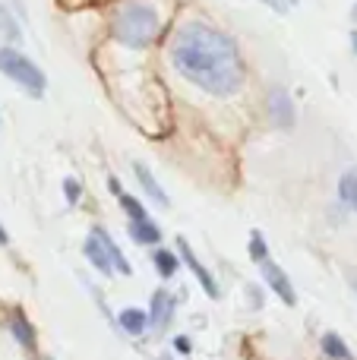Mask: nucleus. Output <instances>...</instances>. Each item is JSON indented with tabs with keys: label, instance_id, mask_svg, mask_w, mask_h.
Masks as SVG:
<instances>
[{
	"label": "nucleus",
	"instance_id": "f257e3e1",
	"mask_svg": "<svg viewBox=\"0 0 357 360\" xmlns=\"http://www.w3.org/2000/svg\"><path fill=\"white\" fill-rule=\"evenodd\" d=\"M168 54L183 79L215 98H231L247 82V63L238 41L212 22L202 19L181 22L171 32Z\"/></svg>",
	"mask_w": 357,
	"mask_h": 360
},
{
	"label": "nucleus",
	"instance_id": "f03ea898",
	"mask_svg": "<svg viewBox=\"0 0 357 360\" xmlns=\"http://www.w3.org/2000/svg\"><path fill=\"white\" fill-rule=\"evenodd\" d=\"M158 29H162L158 13L152 10L149 4H143V0H126L111 16V35L117 38L124 48H133V51L149 48V44L155 41Z\"/></svg>",
	"mask_w": 357,
	"mask_h": 360
},
{
	"label": "nucleus",
	"instance_id": "7ed1b4c3",
	"mask_svg": "<svg viewBox=\"0 0 357 360\" xmlns=\"http://www.w3.org/2000/svg\"><path fill=\"white\" fill-rule=\"evenodd\" d=\"M0 73L16 82L19 89H25L29 95H44V86H48L41 67L32 63L29 57L16 48H0Z\"/></svg>",
	"mask_w": 357,
	"mask_h": 360
},
{
	"label": "nucleus",
	"instance_id": "20e7f679",
	"mask_svg": "<svg viewBox=\"0 0 357 360\" xmlns=\"http://www.w3.org/2000/svg\"><path fill=\"white\" fill-rule=\"evenodd\" d=\"M177 256H181V262L190 269V272L196 275V281L202 285V291L209 294V297H219V285H215V278H212V272H209L206 266L200 262V256L193 253V247H190L183 237H177Z\"/></svg>",
	"mask_w": 357,
	"mask_h": 360
},
{
	"label": "nucleus",
	"instance_id": "39448f33",
	"mask_svg": "<svg viewBox=\"0 0 357 360\" xmlns=\"http://www.w3.org/2000/svg\"><path fill=\"white\" fill-rule=\"evenodd\" d=\"M263 278H266V285H269V291L275 294L285 307L297 304V291H294V285H291L288 272H285L282 266H275V262H263Z\"/></svg>",
	"mask_w": 357,
	"mask_h": 360
},
{
	"label": "nucleus",
	"instance_id": "423d86ee",
	"mask_svg": "<svg viewBox=\"0 0 357 360\" xmlns=\"http://www.w3.org/2000/svg\"><path fill=\"white\" fill-rule=\"evenodd\" d=\"M266 105H269V117L278 130H291V127H294L297 111H294V101H291V95L285 92V89H272Z\"/></svg>",
	"mask_w": 357,
	"mask_h": 360
},
{
	"label": "nucleus",
	"instance_id": "0eeeda50",
	"mask_svg": "<svg viewBox=\"0 0 357 360\" xmlns=\"http://www.w3.org/2000/svg\"><path fill=\"white\" fill-rule=\"evenodd\" d=\"M174 310H177L174 294H168L164 288H158V291L152 294V304H149V326H152V332H164V329H168L171 319H174Z\"/></svg>",
	"mask_w": 357,
	"mask_h": 360
},
{
	"label": "nucleus",
	"instance_id": "6e6552de",
	"mask_svg": "<svg viewBox=\"0 0 357 360\" xmlns=\"http://www.w3.org/2000/svg\"><path fill=\"white\" fill-rule=\"evenodd\" d=\"M82 250H86V259L92 262L95 272H101V275H114V272H117V269H114V262H111V253H108V247L101 243V237L95 234V231L86 237V247H82Z\"/></svg>",
	"mask_w": 357,
	"mask_h": 360
},
{
	"label": "nucleus",
	"instance_id": "1a4fd4ad",
	"mask_svg": "<svg viewBox=\"0 0 357 360\" xmlns=\"http://www.w3.org/2000/svg\"><path fill=\"white\" fill-rule=\"evenodd\" d=\"M10 332H13V338H16L19 345H22L29 354H35L38 351V335H35V326L29 323V316H25L22 310H13L10 313Z\"/></svg>",
	"mask_w": 357,
	"mask_h": 360
},
{
	"label": "nucleus",
	"instance_id": "9d476101",
	"mask_svg": "<svg viewBox=\"0 0 357 360\" xmlns=\"http://www.w3.org/2000/svg\"><path fill=\"white\" fill-rule=\"evenodd\" d=\"M133 171H136V180H139V186H143V190H145V196H149L152 202L158 205V209H168V202H171V199H168V193L162 190V184H158V180H155V174H152V171L145 168L143 162H136V165H133Z\"/></svg>",
	"mask_w": 357,
	"mask_h": 360
},
{
	"label": "nucleus",
	"instance_id": "9b49d317",
	"mask_svg": "<svg viewBox=\"0 0 357 360\" xmlns=\"http://www.w3.org/2000/svg\"><path fill=\"white\" fill-rule=\"evenodd\" d=\"M126 231H130V237L136 243H143V247H158V240H162V228H158L152 218H143V221H130L126 224Z\"/></svg>",
	"mask_w": 357,
	"mask_h": 360
},
{
	"label": "nucleus",
	"instance_id": "f8f14e48",
	"mask_svg": "<svg viewBox=\"0 0 357 360\" xmlns=\"http://www.w3.org/2000/svg\"><path fill=\"white\" fill-rule=\"evenodd\" d=\"M117 323L126 335H145V329H149V313L136 310V307H126V310L117 316Z\"/></svg>",
	"mask_w": 357,
	"mask_h": 360
},
{
	"label": "nucleus",
	"instance_id": "ddd939ff",
	"mask_svg": "<svg viewBox=\"0 0 357 360\" xmlns=\"http://www.w3.org/2000/svg\"><path fill=\"white\" fill-rule=\"evenodd\" d=\"M152 266H155V272L162 275V278H174L177 269H181V256L164 247H155L152 250Z\"/></svg>",
	"mask_w": 357,
	"mask_h": 360
},
{
	"label": "nucleus",
	"instance_id": "4468645a",
	"mask_svg": "<svg viewBox=\"0 0 357 360\" xmlns=\"http://www.w3.org/2000/svg\"><path fill=\"white\" fill-rule=\"evenodd\" d=\"M95 234H98V237H101V243H105V247H108V253H111V262H114V269H117V272H120V275H130V272H133V269H130V262H126L124 250H120V247H117V240H114V237H111V234H108V231H105V228H95Z\"/></svg>",
	"mask_w": 357,
	"mask_h": 360
},
{
	"label": "nucleus",
	"instance_id": "2eb2a0df",
	"mask_svg": "<svg viewBox=\"0 0 357 360\" xmlns=\"http://www.w3.org/2000/svg\"><path fill=\"white\" fill-rule=\"evenodd\" d=\"M339 199L357 212V171H345L339 180Z\"/></svg>",
	"mask_w": 357,
	"mask_h": 360
},
{
	"label": "nucleus",
	"instance_id": "dca6fc26",
	"mask_svg": "<svg viewBox=\"0 0 357 360\" xmlns=\"http://www.w3.org/2000/svg\"><path fill=\"white\" fill-rule=\"evenodd\" d=\"M323 351H326L329 360H354L351 351H348V345L342 342L335 332H326V335H323Z\"/></svg>",
	"mask_w": 357,
	"mask_h": 360
},
{
	"label": "nucleus",
	"instance_id": "f3484780",
	"mask_svg": "<svg viewBox=\"0 0 357 360\" xmlns=\"http://www.w3.org/2000/svg\"><path fill=\"white\" fill-rule=\"evenodd\" d=\"M120 209L126 212V218H130V221H143V218H149V212H145V205L139 202L136 196H120Z\"/></svg>",
	"mask_w": 357,
	"mask_h": 360
},
{
	"label": "nucleus",
	"instance_id": "a211bd4d",
	"mask_svg": "<svg viewBox=\"0 0 357 360\" xmlns=\"http://www.w3.org/2000/svg\"><path fill=\"white\" fill-rule=\"evenodd\" d=\"M250 259L259 262V266L269 262V243H266V237L259 234V231H253L250 234Z\"/></svg>",
	"mask_w": 357,
	"mask_h": 360
},
{
	"label": "nucleus",
	"instance_id": "6ab92c4d",
	"mask_svg": "<svg viewBox=\"0 0 357 360\" xmlns=\"http://www.w3.org/2000/svg\"><path fill=\"white\" fill-rule=\"evenodd\" d=\"M0 32H4L6 38H13V41H19V29H16V22L10 19V13H6L4 4H0Z\"/></svg>",
	"mask_w": 357,
	"mask_h": 360
},
{
	"label": "nucleus",
	"instance_id": "aec40b11",
	"mask_svg": "<svg viewBox=\"0 0 357 360\" xmlns=\"http://www.w3.org/2000/svg\"><path fill=\"white\" fill-rule=\"evenodd\" d=\"M63 196H67L70 205H76V202L82 199V186L76 184V177H67V180H63Z\"/></svg>",
	"mask_w": 357,
	"mask_h": 360
},
{
	"label": "nucleus",
	"instance_id": "412c9836",
	"mask_svg": "<svg viewBox=\"0 0 357 360\" xmlns=\"http://www.w3.org/2000/svg\"><path fill=\"white\" fill-rule=\"evenodd\" d=\"M108 4V0H60V6H98Z\"/></svg>",
	"mask_w": 357,
	"mask_h": 360
},
{
	"label": "nucleus",
	"instance_id": "4be33fe9",
	"mask_svg": "<svg viewBox=\"0 0 357 360\" xmlns=\"http://www.w3.org/2000/svg\"><path fill=\"white\" fill-rule=\"evenodd\" d=\"M174 348H177V351H181V354H190V338H187V335L174 338Z\"/></svg>",
	"mask_w": 357,
	"mask_h": 360
},
{
	"label": "nucleus",
	"instance_id": "5701e85b",
	"mask_svg": "<svg viewBox=\"0 0 357 360\" xmlns=\"http://www.w3.org/2000/svg\"><path fill=\"white\" fill-rule=\"evenodd\" d=\"M6 243H10V234H6L4 224H0V247H6Z\"/></svg>",
	"mask_w": 357,
	"mask_h": 360
},
{
	"label": "nucleus",
	"instance_id": "b1692460",
	"mask_svg": "<svg viewBox=\"0 0 357 360\" xmlns=\"http://www.w3.org/2000/svg\"><path fill=\"white\" fill-rule=\"evenodd\" d=\"M263 4H269L272 10H282V4H278V0H263Z\"/></svg>",
	"mask_w": 357,
	"mask_h": 360
},
{
	"label": "nucleus",
	"instance_id": "393cba45",
	"mask_svg": "<svg viewBox=\"0 0 357 360\" xmlns=\"http://www.w3.org/2000/svg\"><path fill=\"white\" fill-rule=\"evenodd\" d=\"M351 48H354V54H357V29L351 32Z\"/></svg>",
	"mask_w": 357,
	"mask_h": 360
},
{
	"label": "nucleus",
	"instance_id": "a878e982",
	"mask_svg": "<svg viewBox=\"0 0 357 360\" xmlns=\"http://www.w3.org/2000/svg\"><path fill=\"white\" fill-rule=\"evenodd\" d=\"M351 285H354V291H357V272L351 275Z\"/></svg>",
	"mask_w": 357,
	"mask_h": 360
},
{
	"label": "nucleus",
	"instance_id": "bb28decb",
	"mask_svg": "<svg viewBox=\"0 0 357 360\" xmlns=\"http://www.w3.org/2000/svg\"><path fill=\"white\" fill-rule=\"evenodd\" d=\"M158 360H174V357H171V354H162V357H158Z\"/></svg>",
	"mask_w": 357,
	"mask_h": 360
},
{
	"label": "nucleus",
	"instance_id": "cd10ccee",
	"mask_svg": "<svg viewBox=\"0 0 357 360\" xmlns=\"http://www.w3.org/2000/svg\"><path fill=\"white\" fill-rule=\"evenodd\" d=\"M354 19H357V4H354Z\"/></svg>",
	"mask_w": 357,
	"mask_h": 360
},
{
	"label": "nucleus",
	"instance_id": "c85d7f7f",
	"mask_svg": "<svg viewBox=\"0 0 357 360\" xmlns=\"http://www.w3.org/2000/svg\"><path fill=\"white\" fill-rule=\"evenodd\" d=\"M288 4H297V0H288Z\"/></svg>",
	"mask_w": 357,
	"mask_h": 360
}]
</instances>
